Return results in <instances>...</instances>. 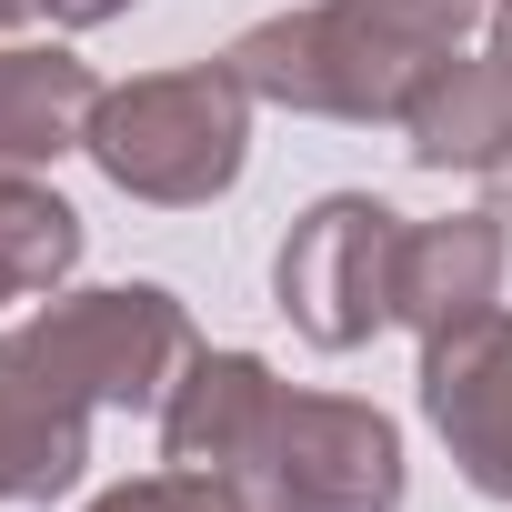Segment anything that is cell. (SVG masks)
I'll use <instances>...</instances> for the list:
<instances>
[{
    "instance_id": "obj_16",
    "label": "cell",
    "mask_w": 512,
    "mask_h": 512,
    "mask_svg": "<svg viewBox=\"0 0 512 512\" xmlns=\"http://www.w3.org/2000/svg\"><path fill=\"white\" fill-rule=\"evenodd\" d=\"M41 11V0H0V31H11V21H31Z\"/></svg>"
},
{
    "instance_id": "obj_19",
    "label": "cell",
    "mask_w": 512,
    "mask_h": 512,
    "mask_svg": "<svg viewBox=\"0 0 512 512\" xmlns=\"http://www.w3.org/2000/svg\"><path fill=\"white\" fill-rule=\"evenodd\" d=\"M11 292H21V282H11V272H0V302H11Z\"/></svg>"
},
{
    "instance_id": "obj_3",
    "label": "cell",
    "mask_w": 512,
    "mask_h": 512,
    "mask_svg": "<svg viewBox=\"0 0 512 512\" xmlns=\"http://www.w3.org/2000/svg\"><path fill=\"white\" fill-rule=\"evenodd\" d=\"M402 231H412V221H402L392 201H372V191H332V201H312V211L292 221L272 282H282V312L302 322V342L352 352V342H372V332L392 322Z\"/></svg>"
},
{
    "instance_id": "obj_4",
    "label": "cell",
    "mask_w": 512,
    "mask_h": 512,
    "mask_svg": "<svg viewBox=\"0 0 512 512\" xmlns=\"http://www.w3.org/2000/svg\"><path fill=\"white\" fill-rule=\"evenodd\" d=\"M262 512H392L402 502V432L342 392H282L262 462L241 482Z\"/></svg>"
},
{
    "instance_id": "obj_15",
    "label": "cell",
    "mask_w": 512,
    "mask_h": 512,
    "mask_svg": "<svg viewBox=\"0 0 512 512\" xmlns=\"http://www.w3.org/2000/svg\"><path fill=\"white\" fill-rule=\"evenodd\" d=\"M482 21H492V61H502V81H512V0H492Z\"/></svg>"
},
{
    "instance_id": "obj_12",
    "label": "cell",
    "mask_w": 512,
    "mask_h": 512,
    "mask_svg": "<svg viewBox=\"0 0 512 512\" xmlns=\"http://www.w3.org/2000/svg\"><path fill=\"white\" fill-rule=\"evenodd\" d=\"M71 262H81V211L31 171H0V272L21 292H51Z\"/></svg>"
},
{
    "instance_id": "obj_10",
    "label": "cell",
    "mask_w": 512,
    "mask_h": 512,
    "mask_svg": "<svg viewBox=\"0 0 512 512\" xmlns=\"http://www.w3.org/2000/svg\"><path fill=\"white\" fill-rule=\"evenodd\" d=\"M402 131H412V161H422V171H502V161H512V81H502V61H492V51H482V61L452 51V61L412 91Z\"/></svg>"
},
{
    "instance_id": "obj_9",
    "label": "cell",
    "mask_w": 512,
    "mask_h": 512,
    "mask_svg": "<svg viewBox=\"0 0 512 512\" xmlns=\"http://www.w3.org/2000/svg\"><path fill=\"white\" fill-rule=\"evenodd\" d=\"M502 221L492 211H452V221H412L402 231V272H392V322H412L422 342H452L472 322H492L502 302Z\"/></svg>"
},
{
    "instance_id": "obj_17",
    "label": "cell",
    "mask_w": 512,
    "mask_h": 512,
    "mask_svg": "<svg viewBox=\"0 0 512 512\" xmlns=\"http://www.w3.org/2000/svg\"><path fill=\"white\" fill-rule=\"evenodd\" d=\"M91 512H131V492H101V502H91Z\"/></svg>"
},
{
    "instance_id": "obj_13",
    "label": "cell",
    "mask_w": 512,
    "mask_h": 512,
    "mask_svg": "<svg viewBox=\"0 0 512 512\" xmlns=\"http://www.w3.org/2000/svg\"><path fill=\"white\" fill-rule=\"evenodd\" d=\"M131 512H251V492L241 482H221V472H151V482H131Z\"/></svg>"
},
{
    "instance_id": "obj_11",
    "label": "cell",
    "mask_w": 512,
    "mask_h": 512,
    "mask_svg": "<svg viewBox=\"0 0 512 512\" xmlns=\"http://www.w3.org/2000/svg\"><path fill=\"white\" fill-rule=\"evenodd\" d=\"M91 111H101L91 61H71V51H11V61H0V171L61 161L91 131Z\"/></svg>"
},
{
    "instance_id": "obj_14",
    "label": "cell",
    "mask_w": 512,
    "mask_h": 512,
    "mask_svg": "<svg viewBox=\"0 0 512 512\" xmlns=\"http://www.w3.org/2000/svg\"><path fill=\"white\" fill-rule=\"evenodd\" d=\"M41 11L61 21V31H101V21H121L131 0H41Z\"/></svg>"
},
{
    "instance_id": "obj_7",
    "label": "cell",
    "mask_w": 512,
    "mask_h": 512,
    "mask_svg": "<svg viewBox=\"0 0 512 512\" xmlns=\"http://www.w3.org/2000/svg\"><path fill=\"white\" fill-rule=\"evenodd\" d=\"M91 412H101V402H91L31 332L0 342V502H51V492H71L81 462H91Z\"/></svg>"
},
{
    "instance_id": "obj_8",
    "label": "cell",
    "mask_w": 512,
    "mask_h": 512,
    "mask_svg": "<svg viewBox=\"0 0 512 512\" xmlns=\"http://www.w3.org/2000/svg\"><path fill=\"white\" fill-rule=\"evenodd\" d=\"M272 402H282V382L251 362V352H191L181 382L161 392V452H171L181 472L251 482L262 432H272Z\"/></svg>"
},
{
    "instance_id": "obj_5",
    "label": "cell",
    "mask_w": 512,
    "mask_h": 512,
    "mask_svg": "<svg viewBox=\"0 0 512 512\" xmlns=\"http://www.w3.org/2000/svg\"><path fill=\"white\" fill-rule=\"evenodd\" d=\"M91 402H161L171 382H181V362H191V312L171 302V292H151V282H121V292H61V302H41L31 322H21Z\"/></svg>"
},
{
    "instance_id": "obj_2",
    "label": "cell",
    "mask_w": 512,
    "mask_h": 512,
    "mask_svg": "<svg viewBox=\"0 0 512 512\" xmlns=\"http://www.w3.org/2000/svg\"><path fill=\"white\" fill-rule=\"evenodd\" d=\"M81 151L131 191V201H211L241 181L251 151V91L231 61H191V71H151L101 91Z\"/></svg>"
},
{
    "instance_id": "obj_18",
    "label": "cell",
    "mask_w": 512,
    "mask_h": 512,
    "mask_svg": "<svg viewBox=\"0 0 512 512\" xmlns=\"http://www.w3.org/2000/svg\"><path fill=\"white\" fill-rule=\"evenodd\" d=\"M502 171H512V161H502ZM492 221H512V191H502V211H492Z\"/></svg>"
},
{
    "instance_id": "obj_1",
    "label": "cell",
    "mask_w": 512,
    "mask_h": 512,
    "mask_svg": "<svg viewBox=\"0 0 512 512\" xmlns=\"http://www.w3.org/2000/svg\"><path fill=\"white\" fill-rule=\"evenodd\" d=\"M472 21L482 0H312V11L251 21L221 61L241 71L251 101L322 111V121H402Z\"/></svg>"
},
{
    "instance_id": "obj_6",
    "label": "cell",
    "mask_w": 512,
    "mask_h": 512,
    "mask_svg": "<svg viewBox=\"0 0 512 512\" xmlns=\"http://www.w3.org/2000/svg\"><path fill=\"white\" fill-rule=\"evenodd\" d=\"M422 412L452 442L462 482L512 502V312H492L452 342H422Z\"/></svg>"
},
{
    "instance_id": "obj_20",
    "label": "cell",
    "mask_w": 512,
    "mask_h": 512,
    "mask_svg": "<svg viewBox=\"0 0 512 512\" xmlns=\"http://www.w3.org/2000/svg\"><path fill=\"white\" fill-rule=\"evenodd\" d=\"M0 61H11V51H0Z\"/></svg>"
}]
</instances>
